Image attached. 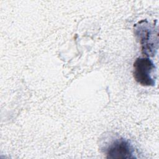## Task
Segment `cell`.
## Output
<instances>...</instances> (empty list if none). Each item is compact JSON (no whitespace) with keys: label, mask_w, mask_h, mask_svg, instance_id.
<instances>
[{"label":"cell","mask_w":159,"mask_h":159,"mask_svg":"<svg viewBox=\"0 0 159 159\" xmlns=\"http://www.w3.org/2000/svg\"><path fill=\"white\" fill-rule=\"evenodd\" d=\"M104 152L107 158L124 159L134 158V149L128 140L117 137L112 139L109 143L107 144Z\"/></svg>","instance_id":"3"},{"label":"cell","mask_w":159,"mask_h":159,"mask_svg":"<svg viewBox=\"0 0 159 159\" xmlns=\"http://www.w3.org/2000/svg\"><path fill=\"white\" fill-rule=\"evenodd\" d=\"M133 75L135 80L142 86H153L155 80L152 74L155 70V66L148 58H137L134 63Z\"/></svg>","instance_id":"2"},{"label":"cell","mask_w":159,"mask_h":159,"mask_svg":"<svg viewBox=\"0 0 159 159\" xmlns=\"http://www.w3.org/2000/svg\"><path fill=\"white\" fill-rule=\"evenodd\" d=\"M134 34L139 39L142 53L148 57L155 55L158 48L157 32L146 20H142L135 25Z\"/></svg>","instance_id":"1"}]
</instances>
